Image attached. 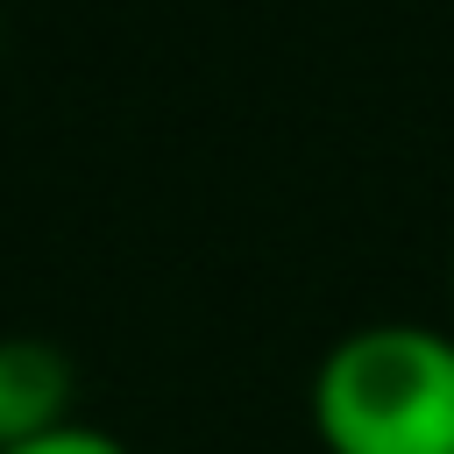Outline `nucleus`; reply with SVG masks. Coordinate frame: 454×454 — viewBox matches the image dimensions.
<instances>
[{
	"label": "nucleus",
	"instance_id": "f257e3e1",
	"mask_svg": "<svg viewBox=\"0 0 454 454\" xmlns=\"http://www.w3.org/2000/svg\"><path fill=\"white\" fill-rule=\"evenodd\" d=\"M312 433L326 454H454V333L369 319L312 369Z\"/></svg>",
	"mask_w": 454,
	"mask_h": 454
},
{
	"label": "nucleus",
	"instance_id": "20e7f679",
	"mask_svg": "<svg viewBox=\"0 0 454 454\" xmlns=\"http://www.w3.org/2000/svg\"><path fill=\"white\" fill-rule=\"evenodd\" d=\"M447 284H454V270H447Z\"/></svg>",
	"mask_w": 454,
	"mask_h": 454
},
{
	"label": "nucleus",
	"instance_id": "7ed1b4c3",
	"mask_svg": "<svg viewBox=\"0 0 454 454\" xmlns=\"http://www.w3.org/2000/svg\"><path fill=\"white\" fill-rule=\"evenodd\" d=\"M7 454H128V440L106 433V426H78V419H64V426H50V433L7 447Z\"/></svg>",
	"mask_w": 454,
	"mask_h": 454
},
{
	"label": "nucleus",
	"instance_id": "f03ea898",
	"mask_svg": "<svg viewBox=\"0 0 454 454\" xmlns=\"http://www.w3.org/2000/svg\"><path fill=\"white\" fill-rule=\"evenodd\" d=\"M71 419V355L43 333H0V454Z\"/></svg>",
	"mask_w": 454,
	"mask_h": 454
}]
</instances>
